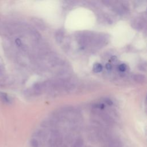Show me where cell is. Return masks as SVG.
Instances as JSON below:
<instances>
[{"label": "cell", "mask_w": 147, "mask_h": 147, "mask_svg": "<svg viewBox=\"0 0 147 147\" xmlns=\"http://www.w3.org/2000/svg\"><path fill=\"white\" fill-rule=\"evenodd\" d=\"M93 69L95 72H99L102 70V65L100 63H95L94 65Z\"/></svg>", "instance_id": "cell-2"}, {"label": "cell", "mask_w": 147, "mask_h": 147, "mask_svg": "<svg viewBox=\"0 0 147 147\" xmlns=\"http://www.w3.org/2000/svg\"><path fill=\"white\" fill-rule=\"evenodd\" d=\"M0 98H1L2 100L4 102H6V103H8L10 102V99H9V97L6 94H4V93H1L0 94Z\"/></svg>", "instance_id": "cell-3"}, {"label": "cell", "mask_w": 147, "mask_h": 147, "mask_svg": "<svg viewBox=\"0 0 147 147\" xmlns=\"http://www.w3.org/2000/svg\"><path fill=\"white\" fill-rule=\"evenodd\" d=\"M106 103L109 105H112V101L110 100V99H107L106 100Z\"/></svg>", "instance_id": "cell-6"}, {"label": "cell", "mask_w": 147, "mask_h": 147, "mask_svg": "<svg viewBox=\"0 0 147 147\" xmlns=\"http://www.w3.org/2000/svg\"><path fill=\"white\" fill-rule=\"evenodd\" d=\"M134 79L138 83H142L145 80V76L142 75H136L134 76Z\"/></svg>", "instance_id": "cell-1"}, {"label": "cell", "mask_w": 147, "mask_h": 147, "mask_svg": "<svg viewBox=\"0 0 147 147\" xmlns=\"http://www.w3.org/2000/svg\"><path fill=\"white\" fill-rule=\"evenodd\" d=\"M126 68H127V65L125 64H121L118 67L119 70L122 72L125 71L126 69Z\"/></svg>", "instance_id": "cell-4"}, {"label": "cell", "mask_w": 147, "mask_h": 147, "mask_svg": "<svg viewBox=\"0 0 147 147\" xmlns=\"http://www.w3.org/2000/svg\"><path fill=\"white\" fill-rule=\"evenodd\" d=\"M105 67L107 69V70H110L111 69V65L110 64V63H107L105 65Z\"/></svg>", "instance_id": "cell-5"}, {"label": "cell", "mask_w": 147, "mask_h": 147, "mask_svg": "<svg viewBox=\"0 0 147 147\" xmlns=\"http://www.w3.org/2000/svg\"><path fill=\"white\" fill-rule=\"evenodd\" d=\"M111 59V60H112L113 61H115L117 60V57H116V56H113Z\"/></svg>", "instance_id": "cell-7"}]
</instances>
